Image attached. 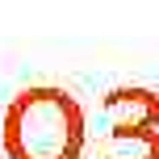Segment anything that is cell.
Masks as SVG:
<instances>
[{
	"label": "cell",
	"mask_w": 159,
	"mask_h": 159,
	"mask_svg": "<svg viewBox=\"0 0 159 159\" xmlns=\"http://www.w3.org/2000/svg\"><path fill=\"white\" fill-rule=\"evenodd\" d=\"M0 147L8 159H84L88 113L63 84H30L4 105Z\"/></svg>",
	"instance_id": "cell-1"
},
{
	"label": "cell",
	"mask_w": 159,
	"mask_h": 159,
	"mask_svg": "<svg viewBox=\"0 0 159 159\" xmlns=\"http://www.w3.org/2000/svg\"><path fill=\"white\" fill-rule=\"evenodd\" d=\"M109 151L105 159H159V92L143 84H117L105 92Z\"/></svg>",
	"instance_id": "cell-2"
}]
</instances>
